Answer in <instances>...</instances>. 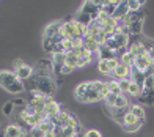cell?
I'll return each mask as SVG.
<instances>
[{
	"mask_svg": "<svg viewBox=\"0 0 154 137\" xmlns=\"http://www.w3.org/2000/svg\"><path fill=\"white\" fill-rule=\"evenodd\" d=\"M0 87L5 88L11 95H19L25 92V84L17 77V74L14 71H10V70L0 71Z\"/></svg>",
	"mask_w": 154,
	"mask_h": 137,
	"instance_id": "cell-1",
	"label": "cell"
},
{
	"mask_svg": "<svg viewBox=\"0 0 154 137\" xmlns=\"http://www.w3.org/2000/svg\"><path fill=\"white\" fill-rule=\"evenodd\" d=\"M35 79H36V92H39L44 96H54V93L57 92V84H55L54 77L51 76V73H47L44 70H35Z\"/></svg>",
	"mask_w": 154,
	"mask_h": 137,
	"instance_id": "cell-2",
	"label": "cell"
},
{
	"mask_svg": "<svg viewBox=\"0 0 154 137\" xmlns=\"http://www.w3.org/2000/svg\"><path fill=\"white\" fill-rule=\"evenodd\" d=\"M60 35L65 39H75V38H79V22H77L75 19H71V20L63 22L61 29H60Z\"/></svg>",
	"mask_w": 154,
	"mask_h": 137,
	"instance_id": "cell-3",
	"label": "cell"
},
{
	"mask_svg": "<svg viewBox=\"0 0 154 137\" xmlns=\"http://www.w3.org/2000/svg\"><path fill=\"white\" fill-rule=\"evenodd\" d=\"M46 98L44 95H41L39 92H32L29 101H27V106H30L35 112L38 114H44V109H46Z\"/></svg>",
	"mask_w": 154,
	"mask_h": 137,
	"instance_id": "cell-4",
	"label": "cell"
},
{
	"mask_svg": "<svg viewBox=\"0 0 154 137\" xmlns=\"http://www.w3.org/2000/svg\"><path fill=\"white\" fill-rule=\"evenodd\" d=\"M152 60L149 57V54L146 55H140V57H135V61H134V70L135 71H140V73H148L151 68H152Z\"/></svg>",
	"mask_w": 154,
	"mask_h": 137,
	"instance_id": "cell-5",
	"label": "cell"
},
{
	"mask_svg": "<svg viewBox=\"0 0 154 137\" xmlns=\"http://www.w3.org/2000/svg\"><path fill=\"white\" fill-rule=\"evenodd\" d=\"M61 112V106L55 101L52 96L46 98V109H44V114H46V118H54Z\"/></svg>",
	"mask_w": 154,
	"mask_h": 137,
	"instance_id": "cell-6",
	"label": "cell"
},
{
	"mask_svg": "<svg viewBox=\"0 0 154 137\" xmlns=\"http://www.w3.org/2000/svg\"><path fill=\"white\" fill-rule=\"evenodd\" d=\"M99 101H104V96L101 95V92L94 90V88L90 85L88 82V90H87V95L83 96V99L80 102H85V104H93V102H99Z\"/></svg>",
	"mask_w": 154,
	"mask_h": 137,
	"instance_id": "cell-7",
	"label": "cell"
},
{
	"mask_svg": "<svg viewBox=\"0 0 154 137\" xmlns=\"http://www.w3.org/2000/svg\"><path fill=\"white\" fill-rule=\"evenodd\" d=\"M132 70L134 68H131L128 65H124V63H120L118 65V68L112 73V76H113L115 80H123V79H129L131 77V74H132Z\"/></svg>",
	"mask_w": 154,
	"mask_h": 137,
	"instance_id": "cell-8",
	"label": "cell"
},
{
	"mask_svg": "<svg viewBox=\"0 0 154 137\" xmlns=\"http://www.w3.org/2000/svg\"><path fill=\"white\" fill-rule=\"evenodd\" d=\"M3 132H5V137H24L27 134L17 123H10V125L3 126Z\"/></svg>",
	"mask_w": 154,
	"mask_h": 137,
	"instance_id": "cell-9",
	"label": "cell"
},
{
	"mask_svg": "<svg viewBox=\"0 0 154 137\" xmlns=\"http://www.w3.org/2000/svg\"><path fill=\"white\" fill-rule=\"evenodd\" d=\"M80 13H83V14H88V16H91L93 19H96V14L99 13L97 2H90V0L83 2V3H82V8H80Z\"/></svg>",
	"mask_w": 154,
	"mask_h": 137,
	"instance_id": "cell-10",
	"label": "cell"
},
{
	"mask_svg": "<svg viewBox=\"0 0 154 137\" xmlns=\"http://www.w3.org/2000/svg\"><path fill=\"white\" fill-rule=\"evenodd\" d=\"M97 57H99V60H112V58H120L121 57V54H118L115 51H112L109 49L107 46H101L99 47V51H97Z\"/></svg>",
	"mask_w": 154,
	"mask_h": 137,
	"instance_id": "cell-11",
	"label": "cell"
},
{
	"mask_svg": "<svg viewBox=\"0 0 154 137\" xmlns=\"http://www.w3.org/2000/svg\"><path fill=\"white\" fill-rule=\"evenodd\" d=\"M14 73L17 74V77H19L20 80H22V82H25V80H29L30 77H33V74H35V68L25 63L24 66H20L19 70H16Z\"/></svg>",
	"mask_w": 154,
	"mask_h": 137,
	"instance_id": "cell-12",
	"label": "cell"
},
{
	"mask_svg": "<svg viewBox=\"0 0 154 137\" xmlns=\"http://www.w3.org/2000/svg\"><path fill=\"white\" fill-rule=\"evenodd\" d=\"M63 22L61 20H57V22H51L46 29H44V38H54L60 35V29H61Z\"/></svg>",
	"mask_w": 154,
	"mask_h": 137,
	"instance_id": "cell-13",
	"label": "cell"
},
{
	"mask_svg": "<svg viewBox=\"0 0 154 137\" xmlns=\"http://www.w3.org/2000/svg\"><path fill=\"white\" fill-rule=\"evenodd\" d=\"M129 13V5H128V2H120V5L116 6V10H115V13H113V16L112 17H115L118 22L120 20H123L124 17H126V14Z\"/></svg>",
	"mask_w": 154,
	"mask_h": 137,
	"instance_id": "cell-14",
	"label": "cell"
},
{
	"mask_svg": "<svg viewBox=\"0 0 154 137\" xmlns=\"http://www.w3.org/2000/svg\"><path fill=\"white\" fill-rule=\"evenodd\" d=\"M140 101L145 106H154V88H143L140 95Z\"/></svg>",
	"mask_w": 154,
	"mask_h": 137,
	"instance_id": "cell-15",
	"label": "cell"
},
{
	"mask_svg": "<svg viewBox=\"0 0 154 137\" xmlns=\"http://www.w3.org/2000/svg\"><path fill=\"white\" fill-rule=\"evenodd\" d=\"M138 123H145V120H138L137 117H134L131 112H128L124 115V118L121 120V123H120V126L121 128H126V126H135V125H138Z\"/></svg>",
	"mask_w": 154,
	"mask_h": 137,
	"instance_id": "cell-16",
	"label": "cell"
},
{
	"mask_svg": "<svg viewBox=\"0 0 154 137\" xmlns=\"http://www.w3.org/2000/svg\"><path fill=\"white\" fill-rule=\"evenodd\" d=\"M83 47H85L88 52H91V54H97V51H99L101 46L94 41V38L85 36V38H83Z\"/></svg>",
	"mask_w": 154,
	"mask_h": 137,
	"instance_id": "cell-17",
	"label": "cell"
},
{
	"mask_svg": "<svg viewBox=\"0 0 154 137\" xmlns=\"http://www.w3.org/2000/svg\"><path fill=\"white\" fill-rule=\"evenodd\" d=\"M132 82H135V84L138 87H142V90H143V85H145V79H146V74L145 73H140V71H135V70H132V74H131V77H129Z\"/></svg>",
	"mask_w": 154,
	"mask_h": 137,
	"instance_id": "cell-18",
	"label": "cell"
},
{
	"mask_svg": "<svg viewBox=\"0 0 154 137\" xmlns=\"http://www.w3.org/2000/svg\"><path fill=\"white\" fill-rule=\"evenodd\" d=\"M87 90H88V82H82V84H79L75 87V90H74V98L77 101H82L83 96L87 95Z\"/></svg>",
	"mask_w": 154,
	"mask_h": 137,
	"instance_id": "cell-19",
	"label": "cell"
},
{
	"mask_svg": "<svg viewBox=\"0 0 154 137\" xmlns=\"http://www.w3.org/2000/svg\"><path fill=\"white\" fill-rule=\"evenodd\" d=\"M129 112L134 115V117H137L138 120H145V107L142 104H132L129 107Z\"/></svg>",
	"mask_w": 154,
	"mask_h": 137,
	"instance_id": "cell-20",
	"label": "cell"
},
{
	"mask_svg": "<svg viewBox=\"0 0 154 137\" xmlns=\"http://www.w3.org/2000/svg\"><path fill=\"white\" fill-rule=\"evenodd\" d=\"M120 61H121V63H124V65H128V66H131V68H134V61H135V57L132 55L131 52L124 51V52L121 54V57H120Z\"/></svg>",
	"mask_w": 154,
	"mask_h": 137,
	"instance_id": "cell-21",
	"label": "cell"
},
{
	"mask_svg": "<svg viewBox=\"0 0 154 137\" xmlns=\"http://www.w3.org/2000/svg\"><path fill=\"white\" fill-rule=\"evenodd\" d=\"M77 63H79V57L75 55V54H72V52H68L66 54V66H69V68H72V70H77Z\"/></svg>",
	"mask_w": 154,
	"mask_h": 137,
	"instance_id": "cell-22",
	"label": "cell"
},
{
	"mask_svg": "<svg viewBox=\"0 0 154 137\" xmlns=\"http://www.w3.org/2000/svg\"><path fill=\"white\" fill-rule=\"evenodd\" d=\"M116 109H129V101L128 98H126V95H120V96L116 98V102H115V106Z\"/></svg>",
	"mask_w": 154,
	"mask_h": 137,
	"instance_id": "cell-23",
	"label": "cell"
},
{
	"mask_svg": "<svg viewBox=\"0 0 154 137\" xmlns=\"http://www.w3.org/2000/svg\"><path fill=\"white\" fill-rule=\"evenodd\" d=\"M38 128H39L41 131H43V132L46 134V132H51V131H54V129H55V125L52 123V120L46 118V120H44L43 123H41V125H39Z\"/></svg>",
	"mask_w": 154,
	"mask_h": 137,
	"instance_id": "cell-24",
	"label": "cell"
},
{
	"mask_svg": "<svg viewBox=\"0 0 154 137\" xmlns=\"http://www.w3.org/2000/svg\"><path fill=\"white\" fill-rule=\"evenodd\" d=\"M109 84V92L110 93H113V95H118V96H120V95H123V92H121V88H120V84H118V80H110V82H107Z\"/></svg>",
	"mask_w": 154,
	"mask_h": 137,
	"instance_id": "cell-25",
	"label": "cell"
},
{
	"mask_svg": "<svg viewBox=\"0 0 154 137\" xmlns=\"http://www.w3.org/2000/svg\"><path fill=\"white\" fill-rule=\"evenodd\" d=\"M97 71H99L101 74H104V76H112V71L107 66V61H104V60L97 61Z\"/></svg>",
	"mask_w": 154,
	"mask_h": 137,
	"instance_id": "cell-26",
	"label": "cell"
},
{
	"mask_svg": "<svg viewBox=\"0 0 154 137\" xmlns=\"http://www.w3.org/2000/svg\"><path fill=\"white\" fill-rule=\"evenodd\" d=\"M128 95H131V96H138L140 98V95H142V87H138L135 82H131V85H129V90H128Z\"/></svg>",
	"mask_w": 154,
	"mask_h": 137,
	"instance_id": "cell-27",
	"label": "cell"
},
{
	"mask_svg": "<svg viewBox=\"0 0 154 137\" xmlns=\"http://www.w3.org/2000/svg\"><path fill=\"white\" fill-rule=\"evenodd\" d=\"M14 112H16V109H14V102H13V101L6 102V104L3 106V115H5V117H11Z\"/></svg>",
	"mask_w": 154,
	"mask_h": 137,
	"instance_id": "cell-28",
	"label": "cell"
},
{
	"mask_svg": "<svg viewBox=\"0 0 154 137\" xmlns=\"http://www.w3.org/2000/svg\"><path fill=\"white\" fill-rule=\"evenodd\" d=\"M91 60H93V54H91V52H88L85 57L79 58V63H77V68H83V66L90 65V63H91Z\"/></svg>",
	"mask_w": 154,
	"mask_h": 137,
	"instance_id": "cell-29",
	"label": "cell"
},
{
	"mask_svg": "<svg viewBox=\"0 0 154 137\" xmlns=\"http://www.w3.org/2000/svg\"><path fill=\"white\" fill-rule=\"evenodd\" d=\"M116 98L118 95H113V93H109L106 98H104V102H106V107H113L115 102H116Z\"/></svg>",
	"mask_w": 154,
	"mask_h": 137,
	"instance_id": "cell-30",
	"label": "cell"
},
{
	"mask_svg": "<svg viewBox=\"0 0 154 137\" xmlns=\"http://www.w3.org/2000/svg\"><path fill=\"white\" fill-rule=\"evenodd\" d=\"M60 44H61L63 51H65L66 54H68V52H72V51H74V43H72V39H63Z\"/></svg>",
	"mask_w": 154,
	"mask_h": 137,
	"instance_id": "cell-31",
	"label": "cell"
},
{
	"mask_svg": "<svg viewBox=\"0 0 154 137\" xmlns=\"http://www.w3.org/2000/svg\"><path fill=\"white\" fill-rule=\"evenodd\" d=\"M143 88H154V73H148V74H146Z\"/></svg>",
	"mask_w": 154,
	"mask_h": 137,
	"instance_id": "cell-32",
	"label": "cell"
},
{
	"mask_svg": "<svg viewBox=\"0 0 154 137\" xmlns=\"http://www.w3.org/2000/svg\"><path fill=\"white\" fill-rule=\"evenodd\" d=\"M129 5V11H140V8L143 6V2H138V0H131L128 2Z\"/></svg>",
	"mask_w": 154,
	"mask_h": 137,
	"instance_id": "cell-33",
	"label": "cell"
},
{
	"mask_svg": "<svg viewBox=\"0 0 154 137\" xmlns=\"http://www.w3.org/2000/svg\"><path fill=\"white\" fill-rule=\"evenodd\" d=\"M131 79H123V80H118V84H120V88H121V92H123V95H126L128 93V90H129V85H131Z\"/></svg>",
	"mask_w": 154,
	"mask_h": 137,
	"instance_id": "cell-34",
	"label": "cell"
},
{
	"mask_svg": "<svg viewBox=\"0 0 154 137\" xmlns=\"http://www.w3.org/2000/svg\"><path fill=\"white\" fill-rule=\"evenodd\" d=\"M83 137H102V134L97 131V129H88Z\"/></svg>",
	"mask_w": 154,
	"mask_h": 137,
	"instance_id": "cell-35",
	"label": "cell"
},
{
	"mask_svg": "<svg viewBox=\"0 0 154 137\" xmlns=\"http://www.w3.org/2000/svg\"><path fill=\"white\" fill-rule=\"evenodd\" d=\"M143 126V123H138V125H135V126H126V128H123L126 132H137L140 128Z\"/></svg>",
	"mask_w": 154,
	"mask_h": 137,
	"instance_id": "cell-36",
	"label": "cell"
},
{
	"mask_svg": "<svg viewBox=\"0 0 154 137\" xmlns=\"http://www.w3.org/2000/svg\"><path fill=\"white\" fill-rule=\"evenodd\" d=\"M74 70L72 68H69V66H66V65H63L61 68H60V71H58V74H71Z\"/></svg>",
	"mask_w": 154,
	"mask_h": 137,
	"instance_id": "cell-37",
	"label": "cell"
},
{
	"mask_svg": "<svg viewBox=\"0 0 154 137\" xmlns=\"http://www.w3.org/2000/svg\"><path fill=\"white\" fill-rule=\"evenodd\" d=\"M25 65V61L22 60V58H17V60H14V61H13V66H14V71L16 70H19V68L20 66H24Z\"/></svg>",
	"mask_w": 154,
	"mask_h": 137,
	"instance_id": "cell-38",
	"label": "cell"
},
{
	"mask_svg": "<svg viewBox=\"0 0 154 137\" xmlns=\"http://www.w3.org/2000/svg\"><path fill=\"white\" fill-rule=\"evenodd\" d=\"M149 57H151V60H152V65H154V46L151 47V51H149Z\"/></svg>",
	"mask_w": 154,
	"mask_h": 137,
	"instance_id": "cell-39",
	"label": "cell"
}]
</instances>
